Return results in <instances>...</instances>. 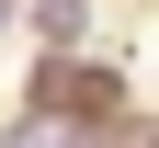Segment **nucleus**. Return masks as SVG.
I'll return each instance as SVG.
<instances>
[{
    "mask_svg": "<svg viewBox=\"0 0 159 148\" xmlns=\"http://www.w3.org/2000/svg\"><path fill=\"white\" fill-rule=\"evenodd\" d=\"M23 103L34 114H57L68 137H114V125L136 114V69L114 46H57V57H34L23 69Z\"/></svg>",
    "mask_w": 159,
    "mask_h": 148,
    "instance_id": "obj_1",
    "label": "nucleus"
},
{
    "mask_svg": "<svg viewBox=\"0 0 159 148\" xmlns=\"http://www.w3.org/2000/svg\"><path fill=\"white\" fill-rule=\"evenodd\" d=\"M91 23H102V0H23V34H34V57H57V46H91Z\"/></svg>",
    "mask_w": 159,
    "mask_h": 148,
    "instance_id": "obj_2",
    "label": "nucleus"
},
{
    "mask_svg": "<svg viewBox=\"0 0 159 148\" xmlns=\"http://www.w3.org/2000/svg\"><path fill=\"white\" fill-rule=\"evenodd\" d=\"M0 34H23V0H0Z\"/></svg>",
    "mask_w": 159,
    "mask_h": 148,
    "instance_id": "obj_3",
    "label": "nucleus"
}]
</instances>
